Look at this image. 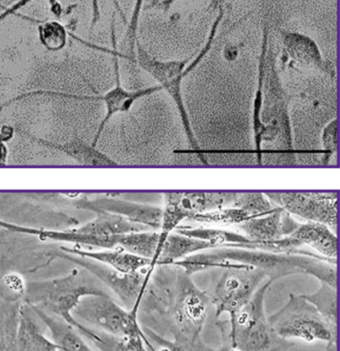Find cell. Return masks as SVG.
<instances>
[{
  "instance_id": "cell-1",
  "label": "cell",
  "mask_w": 340,
  "mask_h": 351,
  "mask_svg": "<svg viewBox=\"0 0 340 351\" xmlns=\"http://www.w3.org/2000/svg\"><path fill=\"white\" fill-rule=\"evenodd\" d=\"M226 263L240 264L245 267L263 271L271 282L293 274H308L320 282L337 288V262L324 257H313L302 254L275 253L263 250L218 247L189 256L174 265L187 274L210 268H221Z\"/></svg>"
},
{
  "instance_id": "cell-2",
  "label": "cell",
  "mask_w": 340,
  "mask_h": 351,
  "mask_svg": "<svg viewBox=\"0 0 340 351\" xmlns=\"http://www.w3.org/2000/svg\"><path fill=\"white\" fill-rule=\"evenodd\" d=\"M103 287L93 274L77 266L60 278L26 282L23 302L69 324L100 350L106 335L80 323L73 313L86 297L108 295Z\"/></svg>"
},
{
  "instance_id": "cell-3",
  "label": "cell",
  "mask_w": 340,
  "mask_h": 351,
  "mask_svg": "<svg viewBox=\"0 0 340 351\" xmlns=\"http://www.w3.org/2000/svg\"><path fill=\"white\" fill-rule=\"evenodd\" d=\"M152 278L172 299V319L181 340L193 348L199 346L211 297L174 264L156 266Z\"/></svg>"
},
{
  "instance_id": "cell-4",
  "label": "cell",
  "mask_w": 340,
  "mask_h": 351,
  "mask_svg": "<svg viewBox=\"0 0 340 351\" xmlns=\"http://www.w3.org/2000/svg\"><path fill=\"white\" fill-rule=\"evenodd\" d=\"M271 284L267 278L246 305L230 315L228 338L232 350L288 351L291 348L292 343L274 333L265 315V295Z\"/></svg>"
},
{
  "instance_id": "cell-5",
  "label": "cell",
  "mask_w": 340,
  "mask_h": 351,
  "mask_svg": "<svg viewBox=\"0 0 340 351\" xmlns=\"http://www.w3.org/2000/svg\"><path fill=\"white\" fill-rule=\"evenodd\" d=\"M269 323L274 333L281 339L337 343V336L302 295L290 294L286 304L269 317Z\"/></svg>"
},
{
  "instance_id": "cell-6",
  "label": "cell",
  "mask_w": 340,
  "mask_h": 351,
  "mask_svg": "<svg viewBox=\"0 0 340 351\" xmlns=\"http://www.w3.org/2000/svg\"><path fill=\"white\" fill-rule=\"evenodd\" d=\"M51 204L55 206H72L77 210L90 213L106 212L119 215L131 222L144 225L154 231H158L162 224V208L152 204H141L121 199L117 194H99L90 197L80 192H60L51 194Z\"/></svg>"
},
{
  "instance_id": "cell-7",
  "label": "cell",
  "mask_w": 340,
  "mask_h": 351,
  "mask_svg": "<svg viewBox=\"0 0 340 351\" xmlns=\"http://www.w3.org/2000/svg\"><path fill=\"white\" fill-rule=\"evenodd\" d=\"M139 307L131 311L117 303L110 295L86 297L80 301L73 315L80 323L98 329L102 333L125 339L143 334L138 321Z\"/></svg>"
},
{
  "instance_id": "cell-8",
  "label": "cell",
  "mask_w": 340,
  "mask_h": 351,
  "mask_svg": "<svg viewBox=\"0 0 340 351\" xmlns=\"http://www.w3.org/2000/svg\"><path fill=\"white\" fill-rule=\"evenodd\" d=\"M136 62L137 65L148 75L151 76L156 80V84L171 97L178 110L189 146L195 154H204L191 129V121L183 99L182 82L187 76L185 69L191 62L189 59H156L150 55L138 40L136 43Z\"/></svg>"
},
{
  "instance_id": "cell-9",
  "label": "cell",
  "mask_w": 340,
  "mask_h": 351,
  "mask_svg": "<svg viewBox=\"0 0 340 351\" xmlns=\"http://www.w3.org/2000/svg\"><path fill=\"white\" fill-rule=\"evenodd\" d=\"M56 259L65 260L84 268L95 276L101 284L114 293L125 308L131 311L134 307H139L141 301L148 291L152 274L156 268L149 267L145 271L136 274H123L105 264L94 261L88 258L72 255L58 250Z\"/></svg>"
},
{
  "instance_id": "cell-10",
  "label": "cell",
  "mask_w": 340,
  "mask_h": 351,
  "mask_svg": "<svg viewBox=\"0 0 340 351\" xmlns=\"http://www.w3.org/2000/svg\"><path fill=\"white\" fill-rule=\"evenodd\" d=\"M265 195L290 215L324 224L337 233L339 192H267Z\"/></svg>"
},
{
  "instance_id": "cell-11",
  "label": "cell",
  "mask_w": 340,
  "mask_h": 351,
  "mask_svg": "<svg viewBox=\"0 0 340 351\" xmlns=\"http://www.w3.org/2000/svg\"><path fill=\"white\" fill-rule=\"evenodd\" d=\"M211 297L215 317L232 315L246 305L259 287L267 280L263 271L253 268H226Z\"/></svg>"
},
{
  "instance_id": "cell-12",
  "label": "cell",
  "mask_w": 340,
  "mask_h": 351,
  "mask_svg": "<svg viewBox=\"0 0 340 351\" xmlns=\"http://www.w3.org/2000/svg\"><path fill=\"white\" fill-rule=\"evenodd\" d=\"M284 49L290 68L310 70L324 74L331 80L337 77V68L332 62L323 57L318 43L304 33L284 31Z\"/></svg>"
},
{
  "instance_id": "cell-13",
  "label": "cell",
  "mask_w": 340,
  "mask_h": 351,
  "mask_svg": "<svg viewBox=\"0 0 340 351\" xmlns=\"http://www.w3.org/2000/svg\"><path fill=\"white\" fill-rule=\"evenodd\" d=\"M60 250L65 253L100 262L123 274H136V272L148 269L151 266V260L134 255L121 247L101 249L97 251V250L86 249L78 245H61Z\"/></svg>"
},
{
  "instance_id": "cell-14",
  "label": "cell",
  "mask_w": 340,
  "mask_h": 351,
  "mask_svg": "<svg viewBox=\"0 0 340 351\" xmlns=\"http://www.w3.org/2000/svg\"><path fill=\"white\" fill-rule=\"evenodd\" d=\"M37 143L51 148L53 152L65 154L72 158L76 165L84 168H114L119 166L115 160L107 154L99 152L97 147L78 137H73L64 143H51L43 140H37Z\"/></svg>"
},
{
  "instance_id": "cell-15",
  "label": "cell",
  "mask_w": 340,
  "mask_h": 351,
  "mask_svg": "<svg viewBox=\"0 0 340 351\" xmlns=\"http://www.w3.org/2000/svg\"><path fill=\"white\" fill-rule=\"evenodd\" d=\"M290 237L302 245H308L318 255L337 262L339 258V239L337 233L320 223L306 222L300 224Z\"/></svg>"
},
{
  "instance_id": "cell-16",
  "label": "cell",
  "mask_w": 340,
  "mask_h": 351,
  "mask_svg": "<svg viewBox=\"0 0 340 351\" xmlns=\"http://www.w3.org/2000/svg\"><path fill=\"white\" fill-rule=\"evenodd\" d=\"M16 351H59L56 344L41 333L32 309L24 302L19 306Z\"/></svg>"
},
{
  "instance_id": "cell-17",
  "label": "cell",
  "mask_w": 340,
  "mask_h": 351,
  "mask_svg": "<svg viewBox=\"0 0 340 351\" xmlns=\"http://www.w3.org/2000/svg\"><path fill=\"white\" fill-rule=\"evenodd\" d=\"M173 232L208 241L218 247H238V249L263 250V247L246 235L234 231L222 229L207 228V227H189L179 225Z\"/></svg>"
},
{
  "instance_id": "cell-18",
  "label": "cell",
  "mask_w": 340,
  "mask_h": 351,
  "mask_svg": "<svg viewBox=\"0 0 340 351\" xmlns=\"http://www.w3.org/2000/svg\"><path fill=\"white\" fill-rule=\"evenodd\" d=\"M93 214L95 217L92 220L72 228L77 232L97 235V237H113V235L151 230L144 225L131 222L119 215L106 212H95Z\"/></svg>"
},
{
  "instance_id": "cell-19",
  "label": "cell",
  "mask_w": 340,
  "mask_h": 351,
  "mask_svg": "<svg viewBox=\"0 0 340 351\" xmlns=\"http://www.w3.org/2000/svg\"><path fill=\"white\" fill-rule=\"evenodd\" d=\"M30 307V306H29ZM32 309L33 313L37 319L42 322L43 325L49 330L51 334V340L56 344L59 351H94L90 346L84 341L82 334L74 329L72 326L61 319L53 317L45 313L41 309Z\"/></svg>"
},
{
  "instance_id": "cell-20",
  "label": "cell",
  "mask_w": 340,
  "mask_h": 351,
  "mask_svg": "<svg viewBox=\"0 0 340 351\" xmlns=\"http://www.w3.org/2000/svg\"><path fill=\"white\" fill-rule=\"evenodd\" d=\"M212 249H216V247L208 241L172 232L160 247L158 266L171 265L193 254Z\"/></svg>"
},
{
  "instance_id": "cell-21",
  "label": "cell",
  "mask_w": 340,
  "mask_h": 351,
  "mask_svg": "<svg viewBox=\"0 0 340 351\" xmlns=\"http://www.w3.org/2000/svg\"><path fill=\"white\" fill-rule=\"evenodd\" d=\"M176 195L181 206L193 216L232 206L238 192H176Z\"/></svg>"
},
{
  "instance_id": "cell-22",
  "label": "cell",
  "mask_w": 340,
  "mask_h": 351,
  "mask_svg": "<svg viewBox=\"0 0 340 351\" xmlns=\"http://www.w3.org/2000/svg\"><path fill=\"white\" fill-rule=\"evenodd\" d=\"M318 311L326 322L335 335L339 329V304H337V288L321 282L320 288L313 294L302 295Z\"/></svg>"
},
{
  "instance_id": "cell-23",
  "label": "cell",
  "mask_w": 340,
  "mask_h": 351,
  "mask_svg": "<svg viewBox=\"0 0 340 351\" xmlns=\"http://www.w3.org/2000/svg\"><path fill=\"white\" fill-rule=\"evenodd\" d=\"M158 231L127 233L117 235V247L125 250L134 255L147 258L154 261L158 249Z\"/></svg>"
},
{
  "instance_id": "cell-24",
  "label": "cell",
  "mask_w": 340,
  "mask_h": 351,
  "mask_svg": "<svg viewBox=\"0 0 340 351\" xmlns=\"http://www.w3.org/2000/svg\"><path fill=\"white\" fill-rule=\"evenodd\" d=\"M251 218L254 217L251 216L246 210L234 208V206H228V208H219L211 212L193 215L187 221L203 223V224L239 225Z\"/></svg>"
},
{
  "instance_id": "cell-25",
  "label": "cell",
  "mask_w": 340,
  "mask_h": 351,
  "mask_svg": "<svg viewBox=\"0 0 340 351\" xmlns=\"http://www.w3.org/2000/svg\"><path fill=\"white\" fill-rule=\"evenodd\" d=\"M38 38L47 51L56 53L67 45L68 31L59 20L47 21L38 26Z\"/></svg>"
},
{
  "instance_id": "cell-26",
  "label": "cell",
  "mask_w": 340,
  "mask_h": 351,
  "mask_svg": "<svg viewBox=\"0 0 340 351\" xmlns=\"http://www.w3.org/2000/svg\"><path fill=\"white\" fill-rule=\"evenodd\" d=\"M232 206L242 208L252 217L269 214L277 208L265 193L261 192H238V196Z\"/></svg>"
},
{
  "instance_id": "cell-27",
  "label": "cell",
  "mask_w": 340,
  "mask_h": 351,
  "mask_svg": "<svg viewBox=\"0 0 340 351\" xmlns=\"http://www.w3.org/2000/svg\"><path fill=\"white\" fill-rule=\"evenodd\" d=\"M320 148L322 152L321 166H328L339 154V119H331L323 127L320 133Z\"/></svg>"
},
{
  "instance_id": "cell-28",
  "label": "cell",
  "mask_w": 340,
  "mask_h": 351,
  "mask_svg": "<svg viewBox=\"0 0 340 351\" xmlns=\"http://www.w3.org/2000/svg\"><path fill=\"white\" fill-rule=\"evenodd\" d=\"M144 0H135L131 19L127 23V32L125 35V47L127 51H134L136 49V43L138 41V27H139L140 16H141L142 8Z\"/></svg>"
},
{
  "instance_id": "cell-29",
  "label": "cell",
  "mask_w": 340,
  "mask_h": 351,
  "mask_svg": "<svg viewBox=\"0 0 340 351\" xmlns=\"http://www.w3.org/2000/svg\"><path fill=\"white\" fill-rule=\"evenodd\" d=\"M142 331H143L144 336H145L146 339H147L150 343H154L156 346H160V348H162L160 351H189L182 343H180V342H174L166 339V338L158 335L156 331L150 329V328H142Z\"/></svg>"
},
{
  "instance_id": "cell-30",
  "label": "cell",
  "mask_w": 340,
  "mask_h": 351,
  "mask_svg": "<svg viewBox=\"0 0 340 351\" xmlns=\"http://www.w3.org/2000/svg\"><path fill=\"white\" fill-rule=\"evenodd\" d=\"M146 346L150 348L151 344L146 339L144 334H139L125 339L119 338L112 351H147Z\"/></svg>"
},
{
  "instance_id": "cell-31",
  "label": "cell",
  "mask_w": 340,
  "mask_h": 351,
  "mask_svg": "<svg viewBox=\"0 0 340 351\" xmlns=\"http://www.w3.org/2000/svg\"><path fill=\"white\" fill-rule=\"evenodd\" d=\"M47 4H49L51 14H53L55 18H57L58 20L61 19L64 14V6L62 5L60 0H47Z\"/></svg>"
},
{
  "instance_id": "cell-32",
  "label": "cell",
  "mask_w": 340,
  "mask_h": 351,
  "mask_svg": "<svg viewBox=\"0 0 340 351\" xmlns=\"http://www.w3.org/2000/svg\"><path fill=\"white\" fill-rule=\"evenodd\" d=\"M178 1H180V0H160L154 4V8L162 10V12H169L171 8Z\"/></svg>"
},
{
  "instance_id": "cell-33",
  "label": "cell",
  "mask_w": 340,
  "mask_h": 351,
  "mask_svg": "<svg viewBox=\"0 0 340 351\" xmlns=\"http://www.w3.org/2000/svg\"><path fill=\"white\" fill-rule=\"evenodd\" d=\"M8 158V148L5 143L0 141V166H5Z\"/></svg>"
},
{
  "instance_id": "cell-34",
  "label": "cell",
  "mask_w": 340,
  "mask_h": 351,
  "mask_svg": "<svg viewBox=\"0 0 340 351\" xmlns=\"http://www.w3.org/2000/svg\"><path fill=\"white\" fill-rule=\"evenodd\" d=\"M325 351H337V343H328V346H327Z\"/></svg>"
},
{
  "instance_id": "cell-35",
  "label": "cell",
  "mask_w": 340,
  "mask_h": 351,
  "mask_svg": "<svg viewBox=\"0 0 340 351\" xmlns=\"http://www.w3.org/2000/svg\"><path fill=\"white\" fill-rule=\"evenodd\" d=\"M219 351H238L232 350V348H230V346H226V348H222V350H220Z\"/></svg>"
}]
</instances>
